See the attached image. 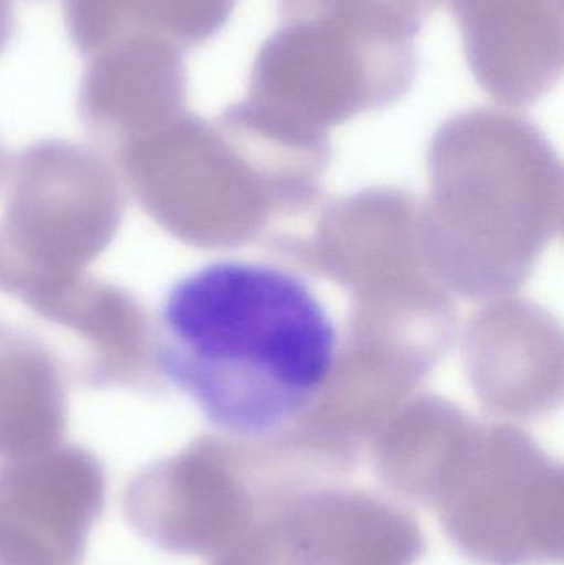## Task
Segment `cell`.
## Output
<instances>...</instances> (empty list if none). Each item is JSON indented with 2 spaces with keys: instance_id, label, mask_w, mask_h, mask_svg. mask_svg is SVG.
Returning a JSON list of instances; mask_svg holds the SVG:
<instances>
[{
  "instance_id": "1",
  "label": "cell",
  "mask_w": 564,
  "mask_h": 565,
  "mask_svg": "<svg viewBox=\"0 0 564 565\" xmlns=\"http://www.w3.org/2000/svg\"><path fill=\"white\" fill-rule=\"evenodd\" d=\"M340 328L297 271L219 260L166 295L156 361L205 420L227 437H285L310 415L340 362Z\"/></svg>"
},
{
  "instance_id": "2",
  "label": "cell",
  "mask_w": 564,
  "mask_h": 565,
  "mask_svg": "<svg viewBox=\"0 0 564 565\" xmlns=\"http://www.w3.org/2000/svg\"><path fill=\"white\" fill-rule=\"evenodd\" d=\"M0 292L26 309L86 275L125 214L115 166L88 146L43 139L6 171Z\"/></svg>"
},
{
  "instance_id": "3",
  "label": "cell",
  "mask_w": 564,
  "mask_h": 565,
  "mask_svg": "<svg viewBox=\"0 0 564 565\" xmlns=\"http://www.w3.org/2000/svg\"><path fill=\"white\" fill-rule=\"evenodd\" d=\"M287 493V478L264 444L211 435L141 468L121 507L151 546L211 559Z\"/></svg>"
},
{
  "instance_id": "4",
  "label": "cell",
  "mask_w": 564,
  "mask_h": 565,
  "mask_svg": "<svg viewBox=\"0 0 564 565\" xmlns=\"http://www.w3.org/2000/svg\"><path fill=\"white\" fill-rule=\"evenodd\" d=\"M416 72V40L334 13H308L281 19L262 45L248 99L308 129L394 102Z\"/></svg>"
},
{
  "instance_id": "5",
  "label": "cell",
  "mask_w": 564,
  "mask_h": 565,
  "mask_svg": "<svg viewBox=\"0 0 564 565\" xmlns=\"http://www.w3.org/2000/svg\"><path fill=\"white\" fill-rule=\"evenodd\" d=\"M563 470L510 431L473 438L437 503L447 540L477 565H560Z\"/></svg>"
},
{
  "instance_id": "6",
  "label": "cell",
  "mask_w": 564,
  "mask_h": 565,
  "mask_svg": "<svg viewBox=\"0 0 564 565\" xmlns=\"http://www.w3.org/2000/svg\"><path fill=\"white\" fill-rule=\"evenodd\" d=\"M105 504V467L85 447L2 461L0 565H82Z\"/></svg>"
},
{
  "instance_id": "7",
  "label": "cell",
  "mask_w": 564,
  "mask_h": 565,
  "mask_svg": "<svg viewBox=\"0 0 564 565\" xmlns=\"http://www.w3.org/2000/svg\"><path fill=\"white\" fill-rule=\"evenodd\" d=\"M184 50L152 33H131L86 58L78 89L83 128L115 151L185 113Z\"/></svg>"
},
{
  "instance_id": "8",
  "label": "cell",
  "mask_w": 564,
  "mask_h": 565,
  "mask_svg": "<svg viewBox=\"0 0 564 565\" xmlns=\"http://www.w3.org/2000/svg\"><path fill=\"white\" fill-rule=\"evenodd\" d=\"M275 510L315 565H416L426 556L414 514L373 491L315 484Z\"/></svg>"
},
{
  "instance_id": "9",
  "label": "cell",
  "mask_w": 564,
  "mask_h": 565,
  "mask_svg": "<svg viewBox=\"0 0 564 565\" xmlns=\"http://www.w3.org/2000/svg\"><path fill=\"white\" fill-rule=\"evenodd\" d=\"M477 82L506 102L549 92L563 72V0H449Z\"/></svg>"
},
{
  "instance_id": "10",
  "label": "cell",
  "mask_w": 564,
  "mask_h": 565,
  "mask_svg": "<svg viewBox=\"0 0 564 565\" xmlns=\"http://www.w3.org/2000/svg\"><path fill=\"white\" fill-rule=\"evenodd\" d=\"M42 321L78 341V382L88 388L159 387L156 326L123 286L83 275L32 306Z\"/></svg>"
},
{
  "instance_id": "11",
  "label": "cell",
  "mask_w": 564,
  "mask_h": 565,
  "mask_svg": "<svg viewBox=\"0 0 564 565\" xmlns=\"http://www.w3.org/2000/svg\"><path fill=\"white\" fill-rule=\"evenodd\" d=\"M66 415L56 355L29 332L0 322V461L62 445Z\"/></svg>"
},
{
  "instance_id": "12",
  "label": "cell",
  "mask_w": 564,
  "mask_h": 565,
  "mask_svg": "<svg viewBox=\"0 0 564 565\" xmlns=\"http://www.w3.org/2000/svg\"><path fill=\"white\" fill-rule=\"evenodd\" d=\"M235 6L237 0H62L70 42L85 60L131 33L195 49L221 32Z\"/></svg>"
},
{
  "instance_id": "13",
  "label": "cell",
  "mask_w": 564,
  "mask_h": 565,
  "mask_svg": "<svg viewBox=\"0 0 564 565\" xmlns=\"http://www.w3.org/2000/svg\"><path fill=\"white\" fill-rule=\"evenodd\" d=\"M439 3L440 0H278V13L281 17L310 10H343L416 39Z\"/></svg>"
},
{
  "instance_id": "14",
  "label": "cell",
  "mask_w": 564,
  "mask_h": 565,
  "mask_svg": "<svg viewBox=\"0 0 564 565\" xmlns=\"http://www.w3.org/2000/svg\"><path fill=\"white\" fill-rule=\"evenodd\" d=\"M15 29L13 0H0V53L7 49Z\"/></svg>"
},
{
  "instance_id": "15",
  "label": "cell",
  "mask_w": 564,
  "mask_h": 565,
  "mask_svg": "<svg viewBox=\"0 0 564 565\" xmlns=\"http://www.w3.org/2000/svg\"><path fill=\"white\" fill-rule=\"evenodd\" d=\"M7 166H9V159H7L6 152L0 146V179L6 178Z\"/></svg>"
},
{
  "instance_id": "16",
  "label": "cell",
  "mask_w": 564,
  "mask_h": 565,
  "mask_svg": "<svg viewBox=\"0 0 564 565\" xmlns=\"http://www.w3.org/2000/svg\"><path fill=\"white\" fill-rule=\"evenodd\" d=\"M39 2H45V0H39Z\"/></svg>"
}]
</instances>
